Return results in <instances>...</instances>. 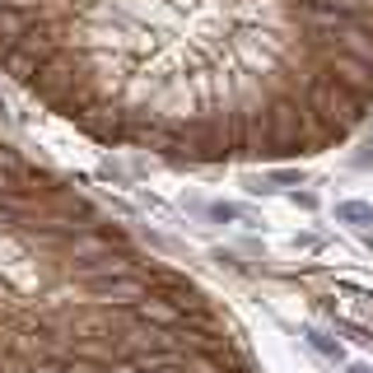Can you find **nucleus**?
Wrapping results in <instances>:
<instances>
[{
	"label": "nucleus",
	"instance_id": "1",
	"mask_svg": "<svg viewBox=\"0 0 373 373\" xmlns=\"http://www.w3.org/2000/svg\"><path fill=\"white\" fill-rule=\"evenodd\" d=\"M0 75L108 149L289 163L373 117V0H0Z\"/></svg>",
	"mask_w": 373,
	"mask_h": 373
},
{
	"label": "nucleus",
	"instance_id": "2",
	"mask_svg": "<svg viewBox=\"0 0 373 373\" xmlns=\"http://www.w3.org/2000/svg\"><path fill=\"white\" fill-rule=\"evenodd\" d=\"M0 373H261L248 327L0 131Z\"/></svg>",
	"mask_w": 373,
	"mask_h": 373
},
{
	"label": "nucleus",
	"instance_id": "3",
	"mask_svg": "<svg viewBox=\"0 0 373 373\" xmlns=\"http://www.w3.org/2000/svg\"><path fill=\"white\" fill-rule=\"evenodd\" d=\"M350 373H369V369H350Z\"/></svg>",
	"mask_w": 373,
	"mask_h": 373
}]
</instances>
